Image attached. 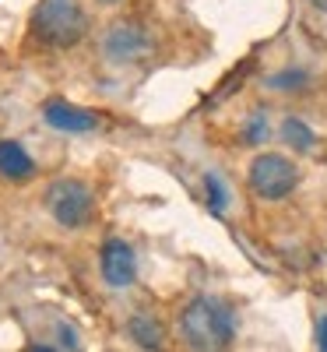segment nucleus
<instances>
[{"label": "nucleus", "instance_id": "f257e3e1", "mask_svg": "<svg viewBox=\"0 0 327 352\" xmlns=\"http://www.w3.org/2000/svg\"><path fill=\"white\" fill-rule=\"evenodd\" d=\"M180 342L187 352H225L236 338V314L215 296H194L180 310Z\"/></svg>", "mask_w": 327, "mask_h": 352}, {"label": "nucleus", "instance_id": "f03ea898", "mask_svg": "<svg viewBox=\"0 0 327 352\" xmlns=\"http://www.w3.org/2000/svg\"><path fill=\"white\" fill-rule=\"evenodd\" d=\"M88 32V11L81 0H39L32 11V36L53 50H71Z\"/></svg>", "mask_w": 327, "mask_h": 352}, {"label": "nucleus", "instance_id": "7ed1b4c3", "mask_svg": "<svg viewBox=\"0 0 327 352\" xmlns=\"http://www.w3.org/2000/svg\"><path fill=\"white\" fill-rule=\"evenodd\" d=\"M46 212L56 226L64 229H84L95 215V197L88 190V184L64 176V180H53L46 190Z\"/></svg>", "mask_w": 327, "mask_h": 352}, {"label": "nucleus", "instance_id": "20e7f679", "mask_svg": "<svg viewBox=\"0 0 327 352\" xmlns=\"http://www.w3.org/2000/svg\"><path fill=\"white\" fill-rule=\"evenodd\" d=\"M247 184H250V190H253L260 201H285L295 187H300V169H295V162H292L289 155L260 152V155L250 162Z\"/></svg>", "mask_w": 327, "mask_h": 352}, {"label": "nucleus", "instance_id": "39448f33", "mask_svg": "<svg viewBox=\"0 0 327 352\" xmlns=\"http://www.w3.org/2000/svg\"><path fill=\"white\" fill-rule=\"evenodd\" d=\"M99 272H102V282L113 285V289H127L134 285L137 278V257H134V247L120 236H113L102 243L99 250Z\"/></svg>", "mask_w": 327, "mask_h": 352}, {"label": "nucleus", "instance_id": "423d86ee", "mask_svg": "<svg viewBox=\"0 0 327 352\" xmlns=\"http://www.w3.org/2000/svg\"><path fill=\"white\" fill-rule=\"evenodd\" d=\"M148 50H152L148 32L141 25H131V21L113 25L106 32V39H102V53H106V60H113V64H134Z\"/></svg>", "mask_w": 327, "mask_h": 352}, {"label": "nucleus", "instance_id": "0eeeda50", "mask_svg": "<svg viewBox=\"0 0 327 352\" xmlns=\"http://www.w3.org/2000/svg\"><path fill=\"white\" fill-rule=\"evenodd\" d=\"M43 116H46V124L53 131H64V134H88V131H95L99 127V116L95 113H88L67 99H49L43 106Z\"/></svg>", "mask_w": 327, "mask_h": 352}, {"label": "nucleus", "instance_id": "6e6552de", "mask_svg": "<svg viewBox=\"0 0 327 352\" xmlns=\"http://www.w3.org/2000/svg\"><path fill=\"white\" fill-rule=\"evenodd\" d=\"M36 162L18 141H0V176L8 180H32Z\"/></svg>", "mask_w": 327, "mask_h": 352}, {"label": "nucleus", "instance_id": "1a4fd4ad", "mask_svg": "<svg viewBox=\"0 0 327 352\" xmlns=\"http://www.w3.org/2000/svg\"><path fill=\"white\" fill-rule=\"evenodd\" d=\"M127 331H131V338H134L141 349H148V352H162V345H166V328H162V320L148 317V314H134L131 324H127Z\"/></svg>", "mask_w": 327, "mask_h": 352}, {"label": "nucleus", "instance_id": "9d476101", "mask_svg": "<svg viewBox=\"0 0 327 352\" xmlns=\"http://www.w3.org/2000/svg\"><path fill=\"white\" fill-rule=\"evenodd\" d=\"M282 138L292 144L295 152H310V148H313V141H317L313 131H310L303 120H295V116H289V120L282 124Z\"/></svg>", "mask_w": 327, "mask_h": 352}, {"label": "nucleus", "instance_id": "9b49d317", "mask_svg": "<svg viewBox=\"0 0 327 352\" xmlns=\"http://www.w3.org/2000/svg\"><path fill=\"white\" fill-rule=\"evenodd\" d=\"M204 184H207V194H212V208H215V212H222V208H225V190H222V180L207 173V176H204Z\"/></svg>", "mask_w": 327, "mask_h": 352}, {"label": "nucleus", "instance_id": "f8f14e48", "mask_svg": "<svg viewBox=\"0 0 327 352\" xmlns=\"http://www.w3.org/2000/svg\"><path fill=\"white\" fill-rule=\"evenodd\" d=\"M260 138H264V116H253L250 127H247V141H250V144H257Z\"/></svg>", "mask_w": 327, "mask_h": 352}, {"label": "nucleus", "instance_id": "ddd939ff", "mask_svg": "<svg viewBox=\"0 0 327 352\" xmlns=\"http://www.w3.org/2000/svg\"><path fill=\"white\" fill-rule=\"evenodd\" d=\"M317 345H320V352H327V317L320 320V328H317Z\"/></svg>", "mask_w": 327, "mask_h": 352}, {"label": "nucleus", "instance_id": "4468645a", "mask_svg": "<svg viewBox=\"0 0 327 352\" xmlns=\"http://www.w3.org/2000/svg\"><path fill=\"white\" fill-rule=\"evenodd\" d=\"M25 352H56V349H49V345H28Z\"/></svg>", "mask_w": 327, "mask_h": 352}, {"label": "nucleus", "instance_id": "2eb2a0df", "mask_svg": "<svg viewBox=\"0 0 327 352\" xmlns=\"http://www.w3.org/2000/svg\"><path fill=\"white\" fill-rule=\"evenodd\" d=\"M306 4H313L317 11H324V14H327V0H306Z\"/></svg>", "mask_w": 327, "mask_h": 352}, {"label": "nucleus", "instance_id": "dca6fc26", "mask_svg": "<svg viewBox=\"0 0 327 352\" xmlns=\"http://www.w3.org/2000/svg\"><path fill=\"white\" fill-rule=\"evenodd\" d=\"M99 4H106V8H113V4H120V0H99Z\"/></svg>", "mask_w": 327, "mask_h": 352}]
</instances>
